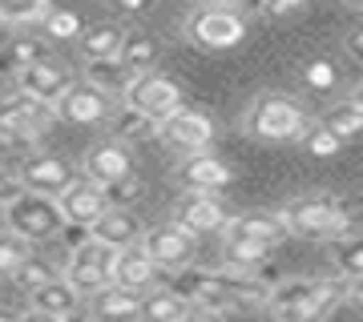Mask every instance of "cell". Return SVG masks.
<instances>
[{
  "label": "cell",
  "instance_id": "obj_34",
  "mask_svg": "<svg viewBox=\"0 0 363 322\" xmlns=\"http://www.w3.org/2000/svg\"><path fill=\"white\" fill-rule=\"evenodd\" d=\"M303 85L315 93H331L339 85V69L335 61H327V57H315V61L303 64Z\"/></svg>",
  "mask_w": 363,
  "mask_h": 322
},
{
  "label": "cell",
  "instance_id": "obj_9",
  "mask_svg": "<svg viewBox=\"0 0 363 322\" xmlns=\"http://www.w3.org/2000/svg\"><path fill=\"white\" fill-rule=\"evenodd\" d=\"M142 246H145V254L157 262V270L178 274V270H186V266L194 262V254H198V234L186 230L182 222H166V226L145 230Z\"/></svg>",
  "mask_w": 363,
  "mask_h": 322
},
{
  "label": "cell",
  "instance_id": "obj_48",
  "mask_svg": "<svg viewBox=\"0 0 363 322\" xmlns=\"http://www.w3.org/2000/svg\"><path fill=\"white\" fill-rule=\"evenodd\" d=\"M351 101H355V105H359V109H363V81H359V85H355V93H351Z\"/></svg>",
  "mask_w": 363,
  "mask_h": 322
},
{
  "label": "cell",
  "instance_id": "obj_25",
  "mask_svg": "<svg viewBox=\"0 0 363 322\" xmlns=\"http://www.w3.org/2000/svg\"><path fill=\"white\" fill-rule=\"evenodd\" d=\"M157 57H162V45H157V37H150V33H130L125 45H121V52H117V61L125 64L133 77H138V73H150L157 64Z\"/></svg>",
  "mask_w": 363,
  "mask_h": 322
},
{
  "label": "cell",
  "instance_id": "obj_43",
  "mask_svg": "<svg viewBox=\"0 0 363 322\" xmlns=\"http://www.w3.org/2000/svg\"><path fill=\"white\" fill-rule=\"evenodd\" d=\"M16 193H21V181H13L9 173H0V197L9 202V197H16Z\"/></svg>",
  "mask_w": 363,
  "mask_h": 322
},
{
  "label": "cell",
  "instance_id": "obj_29",
  "mask_svg": "<svg viewBox=\"0 0 363 322\" xmlns=\"http://www.w3.org/2000/svg\"><path fill=\"white\" fill-rule=\"evenodd\" d=\"M85 77H89L97 89H105V93H125V85L133 81V73L117 61V57H101V61H89Z\"/></svg>",
  "mask_w": 363,
  "mask_h": 322
},
{
  "label": "cell",
  "instance_id": "obj_1",
  "mask_svg": "<svg viewBox=\"0 0 363 322\" xmlns=\"http://www.w3.org/2000/svg\"><path fill=\"white\" fill-rule=\"evenodd\" d=\"M174 290L190 298L194 306L206 310H238V306H255V302H267L271 286H262L259 278H250L247 270H198V266H186V270L174 274Z\"/></svg>",
  "mask_w": 363,
  "mask_h": 322
},
{
  "label": "cell",
  "instance_id": "obj_51",
  "mask_svg": "<svg viewBox=\"0 0 363 322\" xmlns=\"http://www.w3.org/2000/svg\"><path fill=\"white\" fill-rule=\"evenodd\" d=\"M61 322H81V318H73V314H69V318H61Z\"/></svg>",
  "mask_w": 363,
  "mask_h": 322
},
{
  "label": "cell",
  "instance_id": "obj_50",
  "mask_svg": "<svg viewBox=\"0 0 363 322\" xmlns=\"http://www.w3.org/2000/svg\"><path fill=\"white\" fill-rule=\"evenodd\" d=\"M218 4H238V0H218ZM259 4H262V0H259Z\"/></svg>",
  "mask_w": 363,
  "mask_h": 322
},
{
  "label": "cell",
  "instance_id": "obj_38",
  "mask_svg": "<svg viewBox=\"0 0 363 322\" xmlns=\"http://www.w3.org/2000/svg\"><path fill=\"white\" fill-rule=\"evenodd\" d=\"M52 274H49V266H40V262H33V258H25L21 266H16V274H13V282L25 290V294H33L37 286H45Z\"/></svg>",
  "mask_w": 363,
  "mask_h": 322
},
{
  "label": "cell",
  "instance_id": "obj_46",
  "mask_svg": "<svg viewBox=\"0 0 363 322\" xmlns=\"http://www.w3.org/2000/svg\"><path fill=\"white\" fill-rule=\"evenodd\" d=\"M21 322H61V318H52V314H40V310H28Z\"/></svg>",
  "mask_w": 363,
  "mask_h": 322
},
{
  "label": "cell",
  "instance_id": "obj_44",
  "mask_svg": "<svg viewBox=\"0 0 363 322\" xmlns=\"http://www.w3.org/2000/svg\"><path fill=\"white\" fill-rule=\"evenodd\" d=\"M186 322H218V310L198 306V310H190V318H186Z\"/></svg>",
  "mask_w": 363,
  "mask_h": 322
},
{
  "label": "cell",
  "instance_id": "obj_10",
  "mask_svg": "<svg viewBox=\"0 0 363 322\" xmlns=\"http://www.w3.org/2000/svg\"><path fill=\"white\" fill-rule=\"evenodd\" d=\"M157 137L178 149V154H206V145L214 142V121L198 109H186L182 105L178 113H169L162 125H157Z\"/></svg>",
  "mask_w": 363,
  "mask_h": 322
},
{
  "label": "cell",
  "instance_id": "obj_13",
  "mask_svg": "<svg viewBox=\"0 0 363 322\" xmlns=\"http://www.w3.org/2000/svg\"><path fill=\"white\" fill-rule=\"evenodd\" d=\"M73 85H77L73 73H69L61 61H49V57L16 73V89L28 93V97H37V101H49V105H57L69 89H73Z\"/></svg>",
  "mask_w": 363,
  "mask_h": 322
},
{
  "label": "cell",
  "instance_id": "obj_42",
  "mask_svg": "<svg viewBox=\"0 0 363 322\" xmlns=\"http://www.w3.org/2000/svg\"><path fill=\"white\" fill-rule=\"evenodd\" d=\"M347 52H351V57H355V61L363 64V28H355V33L347 37Z\"/></svg>",
  "mask_w": 363,
  "mask_h": 322
},
{
  "label": "cell",
  "instance_id": "obj_22",
  "mask_svg": "<svg viewBox=\"0 0 363 322\" xmlns=\"http://www.w3.org/2000/svg\"><path fill=\"white\" fill-rule=\"evenodd\" d=\"M222 234L226 238H255V242L279 246L291 230H286L283 214H238V218H230V226Z\"/></svg>",
  "mask_w": 363,
  "mask_h": 322
},
{
  "label": "cell",
  "instance_id": "obj_33",
  "mask_svg": "<svg viewBox=\"0 0 363 322\" xmlns=\"http://www.w3.org/2000/svg\"><path fill=\"white\" fill-rule=\"evenodd\" d=\"M49 13V0H0V25H33Z\"/></svg>",
  "mask_w": 363,
  "mask_h": 322
},
{
  "label": "cell",
  "instance_id": "obj_11",
  "mask_svg": "<svg viewBox=\"0 0 363 322\" xmlns=\"http://www.w3.org/2000/svg\"><path fill=\"white\" fill-rule=\"evenodd\" d=\"M16 181H21V190H33V193H49V197H61V193H65L69 185L77 181V169L69 166L65 157L37 154V157H28L25 166H21Z\"/></svg>",
  "mask_w": 363,
  "mask_h": 322
},
{
  "label": "cell",
  "instance_id": "obj_16",
  "mask_svg": "<svg viewBox=\"0 0 363 322\" xmlns=\"http://www.w3.org/2000/svg\"><path fill=\"white\" fill-rule=\"evenodd\" d=\"M85 178H93L97 185H117V181L133 178V157L125 149V142L117 137V142H97L85 154Z\"/></svg>",
  "mask_w": 363,
  "mask_h": 322
},
{
  "label": "cell",
  "instance_id": "obj_24",
  "mask_svg": "<svg viewBox=\"0 0 363 322\" xmlns=\"http://www.w3.org/2000/svg\"><path fill=\"white\" fill-rule=\"evenodd\" d=\"M142 290H125V286L109 282L105 290L93 294V314L97 318H138V310H142Z\"/></svg>",
  "mask_w": 363,
  "mask_h": 322
},
{
  "label": "cell",
  "instance_id": "obj_17",
  "mask_svg": "<svg viewBox=\"0 0 363 322\" xmlns=\"http://www.w3.org/2000/svg\"><path fill=\"white\" fill-rule=\"evenodd\" d=\"M178 185L182 190H202V193H218L234 181V169L222 161V157H210V154H190L186 161L178 166Z\"/></svg>",
  "mask_w": 363,
  "mask_h": 322
},
{
  "label": "cell",
  "instance_id": "obj_32",
  "mask_svg": "<svg viewBox=\"0 0 363 322\" xmlns=\"http://www.w3.org/2000/svg\"><path fill=\"white\" fill-rule=\"evenodd\" d=\"M335 270L339 278H363V238H355V234H343V238H335Z\"/></svg>",
  "mask_w": 363,
  "mask_h": 322
},
{
  "label": "cell",
  "instance_id": "obj_8",
  "mask_svg": "<svg viewBox=\"0 0 363 322\" xmlns=\"http://www.w3.org/2000/svg\"><path fill=\"white\" fill-rule=\"evenodd\" d=\"M121 97H125L121 105H130V109H138V113L154 117L157 125H162L169 113L182 109V85L169 81L166 73H154V69H150V73H138V77L125 85Z\"/></svg>",
  "mask_w": 363,
  "mask_h": 322
},
{
  "label": "cell",
  "instance_id": "obj_36",
  "mask_svg": "<svg viewBox=\"0 0 363 322\" xmlns=\"http://www.w3.org/2000/svg\"><path fill=\"white\" fill-rule=\"evenodd\" d=\"M343 145H347V142H343L339 133H331L323 121H319V125H311L307 133H303V149H307L311 157H335Z\"/></svg>",
  "mask_w": 363,
  "mask_h": 322
},
{
  "label": "cell",
  "instance_id": "obj_28",
  "mask_svg": "<svg viewBox=\"0 0 363 322\" xmlns=\"http://www.w3.org/2000/svg\"><path fill=\"white\" fill-rule=\"evenodd\" d=\"M37 61H45V45L33 37H13L9 45H0V73H21Z\"/></svg>",
  "mask_w": 363,
  "mask_h": 322
},
{
  "label": "cell",
  "instance_id": "obj_31",
  "mask_svg": "<svg viewBox=\"0 0 363 322\" xmlns=\"http://www.w3.org/2000/svg\"><path fill=\"white\" fill-rule=\"evenodd\" d=\"M323 125L331 133H339L343 142H355V137H363V109L355 101H343V105H335V109L323 113Z\"/></svg>",
  "mask_w": 363,
  "mask_h": 322
},
{
  "label": "cell",
  "instance_id": "obj_14",
  "mask_svg": "<svg viewBox=\"0 0 363 322\" xmlns=\"http://www.w3.org/2000/svg\"><path fill=\"white\" fill-rule=\"evenodd\" d=\"M57 117L69 121V125H101L105 117H113V105H109V93L97 89L93 81H85V85H73L57 101Z\"/></svg>",
  "mask_w": 363,
  "mask_h": 322
},
{
  "label": "cell",
  "instance_id": "obj_40",
  "mask_svg": "<svg viewBox=\"0 0 363 322\" xmlns=\"http://www.w3.org/2000/svg\"><path fill=\"white\" fill-rule=\"evenodd\" d=\"M303 4H307V0H262V8H267V13H271V16H286V13H298Z\"/></svg>",
  "mask_w": 363,
  "mask_h": 322
},
{
  "label": "cell",
  "instance_id": "obj_23",
  "mask_svg": "<svg viewBox=\"0 0 363 322\" xmlns=\"http://www.w3.org/2000/svg\"><path fill=\"white\" fill-rule=\"evenodd\" d=\"M77 290L69 286V278L61 274V278H49L45 286H37L33 294H28V306L40 310V314H52V318H69L73 310H77Z\"/></svg>",
  "mask_w": 363,
  "mask_h": 322
},
{
  "label": "cell",
  "instance_id": "obj_37",
  "mask_svg": "<svg viewBox=\"0 0 363 322\" xmlns=\"http://www.w3.org/2000/svg\"><path fill=\"white\" fill-rule=\"evenodd\" d=\"M45 37L49 40H73L81 37V16L77 13H65V8H52L45 16Z\"/></svg>",
  "mask_w": 363,
  "mask_h": 322
},
{
  "label": "cell",
  "instance_id": "obj_35",
  "mask_svg": "<svg viewBox=\"0 0 363 322\" xmlns=\"http://www.w3.org/2000/svg\"><path fill=\"white\" fill-rule=\"evenodd\" d=\"M28 238H21V234H0V278H13L16 274V266H21V262H25L28 258Z\"/></svg>",
  "mask_w": 363,
  "mask_h": 322
},
{
  "label": "cell",
  "instance_id": "obj_47",
  "mask_svg": "<svg viewBox=\"0 0 363 322\" xmlns=\"http://www.w3.org/2000/svg\"><path fill=\"white\" fill-rule=\"evenodd\" d=\"M25 314H13V310H0V322H21Z\"/></svg>",
  "mask_w": 363,
  "mask_h": 322
},
{
  "label": "cell",
  "instance_id": "obj_39",
  "mask_svg": "<svg viewBox=\"0 0 363 322\" xmlns=\"http://www.w3.org/2000/svg\"><path fill=\"white\" fill-rule=\"evenodd\" d=\"M109 206H130L133 202V193H138V178H125V181H117V185H109Z\"/></svg>",
  "mask_w": 363,
  "mask_h": 322
},
{
  "label": "cell",
  "instance_id": "obj_18",
  "mask_svg": "<svg viewBox=\"0 0 363 322\" xmlns=\"http://www.w3.org/2000/svg\"><path fill=\"white\" fill-rule=\"evenodd\" d=\"M339 298H347V278H343V282L319 278V286H315L303 302H295V306H286V310H274V322H323L327 314L335 310Z\"/></svg>",
  "mask_w": 363,
  "mask_h": 322
},
{
  "label": "cell",
  "instance_id": "obj_26",
  "mask_svg": "<svg viewBox=\"0 0 363 322\" xmlns=\"http://www.w3.org/2000/svg\"><path fill=\"white\" fill-rule=\"evenodd\" d=\"M274 246L267 242H255V238H226V246H222V258H226V266L230 270H259L262 262L271 258Z\"/></svg>",
  "mask_w": 363,
  "mask_h": 322
},
{
  "label": "cell",
  "instance_id": "obj_30",
  "mask_svg": "<svg viewBox=\"0 0 363 322\" xmlns=\"http://www.w3.org/2000/svg\"><path fill=\"white\" fill-rule=\"evenodd\" d=\"M109 121H113V133L121 137V142H145V137H157V121L154 117L138 113V109H130V105H121Z\"/></svg>",
  "mask_w": 363,
  "mask_h": 322
},
{
  "label": "cell",
  "instance_id": "obj_27",
  "mask_svg": "<svg viewBox=\"0 0 363 322\" xmlns=\"http://www.w3.org/2000/svg\"><path fill=\"white\" fill-rule=\"evenodd\" d=\"M125 28L121 25H93L85 37H81V52L89 57V61H101V57H117L121 45H125Z\"/></svg>",
  "mask_w": 363,
  "mask_h": 322
},
{
  "label": "cell",
  "instance_id": "obj_6",
  "mask_svg": "<svg viewBox=\"0 0 363 322\" xmlns=\"http://www.w3.org/2000/svg\"><path fill=\"white\" fill-rule=\"evenodd\" d=\"M52 117H57V105L16 89L13 97L0 101V142H37L52 125Z\"/></svg>",
  "mask_w": 363,
  "mask_h": 322
},
{
  "label": "cell",
  "instance_id": "obj_20",
  "mask_svg": "<svg viewBox=\"0 0 363 322\" xmlns=\"http://www.w3.org/2000/svg\"><path fill=\"white\" fill-rule=\"evenodd\" d=\"M157 278V262L145 254V246H125L117 250V262H113V282L125 286V290H150Z\"/></svg>",
  "mask_w": 363,
  "mask_h": 322
},
{
  "label": "cell",
  "instance_id": "obj_49",
  "mask_svg": "<svg viewBox=\"0 0 363 322\" xmlns=\"http://www.w3.org/2000/svg\"><path fill=\"white\" fill-rule=\"evenodd\" d=\"M343 4H347V8H359V13H363V0H343Z\"/></svg>",
  "mask_w": 363,
  "mask_h": 322
},
{
  "label": "cell",
  "instance_id": "obj_12",
  "mask_svg": "<svg viewBox=\"0 0 363 322\" xmlns=\"http://www.w3.org/2000/svg\"><path fill=\"white\" fill-rule=\"evenodd\" d=\"M61 209H65L69 226H77V230H93L97 218L109 209V193H105V185H97L93 178L81 173V178L61 193Z\"/></svg>",
  "mask_w": 363,
  "mask_h": 322
},
{
  "label": "cell",
  "instance_id": "obj_5",
  "mask_svg": "<svg viewBox=\"0 0 363 322\" xmlns=\"http://www.w3.org/2000/svg\"><path fill=\"white\" fill-rule=\"evenodd\" d=\"M113 262H117V250L113 246L97 242V238H85V242L73 246V254H69V266H65V278L69 286L77 290V294H97L105 286L113 282Z\"/></svg>",
  "mask_w": 363,
  "mask_h": 322
},
{
  "label": "cell",
  "instance_id": "obj_7",
  "mask_svg": "<svg viewBox=\"0 0 363 322\" xmlns=\"http://www.w3.org/2000/svg\"><path fill=\"white\" fill-rule=\"evenodd\" d=\"M186 37L194 40L198 49L222 52V49L242 45V37H247V21L234 13L230 4H210V8H198V13L186 21Z\"/></svg>",
  "mask_w": 363,
  "mask_h": 322
},
{
  "label": "cell",
  "instance_id": "obj_41",
  "mask_svg": "<svg viewBox=\"0 0 363 322\" xmlns=\"http://www.w3.org/2000/svg\"><path fill=\"white\" fill-rule=\"evenodd\" d=\"M117 8H121V13H130V16H138V13H150V8H154V0H113Z\"/></svg>",
  "mask_w": 363,
  "mask_h": 322
},
{
  "label": "cell",
  "instance_id": "obj_15",
  "mask_svg": "<svg viewBox=\"0 0 363 322\" xmlns=\"http://www.w3.org/2000/svg\"><path fill=\"white\" fill-rule=\"evenodd\" d=\"M174 222H182L186 230H194L198 238H202V234L226 230V226H230V214H226V206H222L214 193L186 190V197L174 206Z\"/></svg>",
  "mask_w": 363,
  "mask_h": 322
},
{
  "label": "cell",
  "instance_id": "obj_3",
  "mask_svg": "<svg viewBox=\"0 0 363 322\" xmlns=\"http://www.w3.org/2000/svg\"><path fill=\"white\" fill-rule=\"evenodd\" d=\"M4 226L28 242H45V238H57V234L69 226L65 209H61V197H49V193H33L21 190L16 197L4 202Z\"/></svg>",
  "mask_w": 363,
  "mask_h": 322
},
{
  "label": "cell",
  "instance_id": "obj_2",
  "mask_svg": "<svg viewBox=\"0 0 363 322\" xmlns=\"http://www.w3.org/2000/svg\"><path fill=\"white\" fill-rule=\"evenodd\" d=\"M279 214H283L286 230L298 234V238H323V242H335V238L351 234V214L343 209L339 197H331V193L295 197V202H286Z\"/></svg>",
  "mask_w": 363,
  "mask_h": 322
},
{
  "label": "cell",
  "instance_id": "obj_45",
  "mask_svg": "<svg viewBox=\"0 0 363 322\" xmlns=\"http://www.w3.org/2000/svg\"><path fill=\"white\" fill-rule=\"evenodd\" d=\"M347 298L363 306V278H351V282H347Z\"/></svg>",
  "mask_w": 363,
  "mask_h": 322
},
{
  "label": "cell",
  "instance_id": "obj_19",
  "mask_svg": "<svg viewBox=\"0 0 363 322\" xmlns=\"http://www.w3.org/2000/svg\"><path fill=\"white\" fill-rule=\"evenodd\" d=\"M93 238L97 242H105V246H113V250H125V246H138L145 238V230H142V222H138V214L133 209H125V206H109L97 218V226H93Z\"/></svg>",
  "mask_w": 363,
  "mask_h": 322
},
{
  "label": "cell",
  "instance_id": "obj_4",
  "mask_svg": "<svg viewBox=\"0 0 363 322\" xmlns=\"http://www.w3.org/2000/svg\"><path fill=\"white\" fill-rule=\"evenodd\" d=\"M242 125L259 142H303V133L311 129V121H307V113L286 93H262L259 101L247 109Z\"/></svg>",
  "mask_w": 363,
  "mask_h": 322
},
{
  "label": "cell",
  "instance_id": "obj_21",
  "mask_svg": "<svg viewBox=\"0 0 363 322\" xmlns=\"http://www.w3.org/2000/svg\"><path fill=\"white\" fill-rule=\"evenodd\" d=\"M190 298L174 290V286H162V290H150L142 298V310H138V322H186L190 318Z\"/></svg>",
  "mask_w": 363,
  "mask_h": 322
}]
</instances>
